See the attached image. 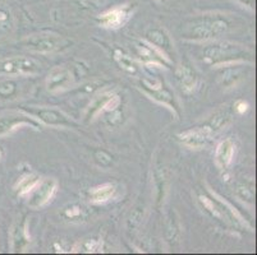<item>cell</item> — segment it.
Wrapping results in <instances>:
<instances>
[{
	"label": "cell",
	"instance_id": "6da1fadb",
	"mask_svg": "<svg viewBox=\"0 0 257 255\" xmlns=\"http://www.w3.org/2000/svg\"><path fill=\"white\" fill-rule=\"evenodd\" d=\"M246 49L232 42H215L205 49V60L214 63L216 67H228V65H239L244 63L242 59Z\"/></svg>",
	"mask_w": 257,
	"mask_h": 255
},
{
	"label": "cell",
	"instance_id": "7a4b0ae2",
	"mask_svg": "<svg viewBox=\"0 0 257 255\" xmlns=\"http://www.w3.org/2000/svg\"><path fill=\"white\" fill-rule=\"evenodd\" d=\"M228 22L223 18L206 16L189 27L188 37L193 41H207L223 36L228 31Z\"/></svg>",
	"mask_w": 257,
	"mask_h": 255
},
{
	"label": "cell",
	"instance_id": "3957f363",
	"mask_svg": "<svg viewBox=\"0 0 257 255\" xmlns=\"http://www.w3.org/2000/svg\"><path fill=\"white\" fill-rule=\"evenodd\" d=\"M25 125L32 126L35 129H40L41 123L32 118L30 114L23 111H11L2 114L0 115V137H6V135L11 134L12 132H15L18 128Z\"/></svg>",
	"mask_w": 257,
	"mask_h": 255
},
{
	"label": "cell",
	"instance_id": "277c9868",
	"mask_svg": "<svg viewBox=\"0 0 257 255\" xmlns=\"http://www.w3.org/2000/svg\"><path fill=\"white\" fill-rule=\"evenodd\" d=\"M41 69V65L26 56H15L0 63V73L6 76H34Z\"/></svg>",
	"mask_w": 257,
	"mask_h": 255
},
{
	"label": "cell",
	"instance_id": "5b68a950",
	"mask_svg": "<svg viewBox=\"0 0 257 255\" xmlns=\"http://www.w3.org/2000/svg\"><path fill=\"white\" fill-rule=\"evenodd\" d=\"M132 7L130 4H120V6L113 7L100 14L97 21L101 27L109 28V30H118L128 22V20L132 17Z\"/></svg>",
	"mask_w": 257,
	"mask_h": 255
},
{
	"label": "cell",
	"instance_id": "8992f818",
	"mask_svg": "<svg viewBox=\"0 0 257 255\" xmlns=\"http://www.w3.org/2000/svg\"><path fill=\"white\" fill-rule=\"evenodd\" d=\"M58 189L57 180L54 179H45L40 180V182L31 190L29 194V205L32 209H37L44 205L48 204L54 198Z\"/></svg>",
	"mask_w": 257,
	"mask_h": 255
},
{
	"label": "cell",
	"instance_id": "52a82bcc",
	"mask_svg": "<svg viewBox=\"0 0 257 255\" xmlns=\"http://www.w3.org/2000/svg\"><path fill=\"white\" fill-rule=\"evenodd\" d=\"M27 114L39 120L44 125L50 126H71L72 121L65 114L57 109H48V107H31L26 110Z\"/></svg>",
	"mask_w": 257,
	"mask_h": 255
},
{
	"label": "cell",
	"instance_id": "ba28073f",
	"mask_svg": "<svg viewBox=\"0 0 257 255\" xmlns=\"http://www.w3.org/2000/svg\"><path fill=\"white\" fill-rule=\"evenodd\" d=\"M146 39L153 48H155L165 59L170 62V55L174 51V44H173L170 35L165 31L164 28H151L147 31Z\"/></svg>",
	"mask_w": 257,
	"mask_h": 255
},
{
	"label": "cell",
	"instance_id": "9c48e42d",
	"mask_svg": "<svg viewBox=\"0 0 257 255\" xmlns=\"http://www.w3.org/2000/svg\"><path fill=\"white\" fill-rule=\"evenodd\" d=\"M212 135H214V132L209 126H198V128H193V129L181 133L178 138L184 146L193 149H200L209 143Z\"/></svg>",
	"mask_w": 257,
	"mask_h": 255
},
{
	"label": "cell",
	"instance_id": "30bf717a",
	"mask_svg": "<svg viewBox=\"0 0 257 255\" xmlns=\"http://www.w3.org/2000/svg\"><path fill=\"white\" fill-rule=\"evenodd\" d=\"M62 41V37L55 35H34L25 40V45L37 53H53L60 48Z\"/></svg>",
	"mask_w": 257,
	"mask_h": 255
},
{
	"label": "cell",
	"instance_id": "8fae6325",
	"mask_svg": "<svg viewBox=\"0 0 257 255\" xmlns=\"http://www.w3.org/2000/svg\"><path fill=\"white\" fill-rule=\"evenodd\" d=\"M72 83H73V76H72L71 70L62 67L54 68L46 78V86L50 92H59V91L67 90L68 87H71Z\"/></svg>",
	"mask_w": 257,
	"mask_h": 255
},
{
	"label": "cell",
	"instance_id": "7c38bea8",
	"mask_svg": "<svg viewBox=\"0 0 257 255\" xmlns=\"http://www.w3.org/2000/svg\"><path fill=\"white\" fill-rule=\"evenodd\" d=\"M234 148V143L230 139H225L218 144L215 151V161L221 170H228L229 166L232 165Z\"/></svg>",
	"mask_w": 257,
	"mask_h": 255
},
{
	"label": "cell",
	"instance_id": "4fadbf2b",
	"mask_svg": "<svg viewBox=\"0 0 257 255\" xmlns=\"http://www.w3.org/2000/svg\"><path fill=\"white\" fill-rule=\"evenodd\" d=\"M141 88L145 91V93H146L147 96H150V97L153 98V100H155L156 102L164 105V106L169 107V109H172L173 111H174V96H173L169 91L165 90V88H161L160 86H159V87H154V86L151 87L147 82H144V83H142Z\"/></svg>",
	"mask_w": 257,
	"mask_h": 255
},
{
	"label": "cell",
	"instance_id": "5bb4252c",
	"mask_svg": "<svg viewBox=\"0 0 257 255\" xmlns=\"http://www.w3.org/2000/svg\"><path fill=\"white\" fill-rule=\"evenodd\" d=\"M31 241L29 233V223L27 221H23L22 223H18L13 231H12V244H13V251H23L27 245Z\"/></svg>",
	"mask_w": 257,
	"mask_h": 255
},
{
	"label": "cell",
	"instance_id": "9a60e30c",
	"mask_svg": "<svg viewBox=\"0 0 257 255\" xmlns=\"http://www.w3.org/2000/svg\"><path fill=\"white\" fill-rule=\"evenodd\" d=\"M177 79L186 93H191L197 86V74L188 65H181L177 69Z\"/></svg>",
	"mask_w": 257,
	"mask_h": 255
},
{
	"label": "cell",
	"instance_id": "2e32d148",
	"mask_svg": "<svg viewBox=\"0 0 257 255\" xmlns=\"http://www.w3.org/2000/svg\"><path fill=\"white\" fill-rule=\"evenodd\" d=\"M115 185L114 184H102V185L95 186V188L90 189L88 191V199L91 203L95 204H101V203H106L107 200H110L115 194Z\"/></svg>",
	"mask_w": 257,
	"mask_h": 255
},
{
	"label": "cell",
	"instance_id": "e0dca14e",
	"mask_svg": "<svg viewBox=\"0 0 257 255\" xmlns=\"http://www.w3.org/2000/svg\"><path fill=\"white\" fill-rule=\"evenodd\" d=\"M209 191H210V194H211V195L214 196V199L216 200V202H218L219 204L221 205V207H223L224 213H225L226 218L235 219V221H237L238 223H240V224H242V226H244V227H247V228H249V230H251V226H249L248 222H247L246 219L243 218V216L239 213V212H238V209L234 207V205H232L229 202H226V200L224 199L223 196H220L218 193H215V191H212L211 189H209Z\"/></svg>",
	"mask_w": 257,
	"mask_h": 255
},
{
	"label": "cell",
	"instance_id": "ac0fdd59",
	"mask_svg": "<svg viewBox=\"0 0 257 255\" xmlns=\"http://www.w3.org/2000/svg\"><path fill=\"white\" fill-rule=\"evenodd\" d=\"M41 180V177L39 175H35V174H27L25 176H22L20 179V181L17 182V185L15 186L16 191L18 193V195L21 196H25V195H29L31 193L32 189L37 185Z\"/></svg>",
	"mask_w": 257,
	"mask_h": 255
},
{
	"label": "cell",
	"instance_id": "d6986e66",
	"mask_svg": "<svg viewBox=\"0 0 257 255\" xmlns=\"http://www.w3.org/2000/svg\"><path fill=\"white\" fill-rule=\"evenodd\" d=\"M198 200H200V203L202 204L204 209L206 210V212H209L210 216L211 217H214V218H216V219L226 218L225 213H224L223 207H221V205L219 204L216 200L210 199V198H207V196H205V195L198 196ZM226 221H228V218H226Z\"/></svg>",
	"mask_w": 257,
	"mask_h": 255
},
{
	"label": "cell",
	"instance_id": "ffe728a7",
	"mask_svg": "<svg viewBox=\"0 0 257 255\" xmlns=\"http://www.w3.org/2000/svg\"><path fill=\"white\" fill-rule=\"evenodd\" d=\"M76 251L82 252H101L102 251V241L100 238H86L82 242H79L78 246H76Z\"/></svg>",
	"mask_w": 257,
	"mask_h": 255
},
{
	"label": "cell",
	"instance_id": "44dd1931",
	"mask_svg": "<svg viewBox=\"0 0 257 255\" xmlns=\"http://www.w3.org/2000/svg\"><path fill=\"white\" fill-rule=\"evenodd\" d=\"M235 193H237V196L243 202L249 203L252 204L254 200V188L252 184H247V182H242L235 189Z\"/></svg>",
	"mask_w": 257,
	"mask_h": 255
},
{
	"label": "cell",
	"instance_id": "7402d4cb",
	"mask_svg": "<svg viewBox=\"0 0 257 255\" xmlns=\"http://www.w3.org/2000/svg\"><path fill=\"white\" fill-rule=\"evenodd\" d=\"M115 59H116V62L119 63V65H120V67L123 68L125 72H128V73H132V74L137 73L139 68H137V64L135 63V60H133L131 56L125 55V54L120 53V51H116Z\"/></svg>",
	"mask_w": 257,
	"mask_h": 255
},
{
	"label": "cell",
	"instance_id": "603a6c76",
	"mask_svg": "<svg viewBox=\"0 0 257 255\" xmlns=\"http://www.w3.org/2000/svg\"><path fill=\"white\" fill-rule=\"evenodd\" d=\"M229 120H230V116H229L228 112L226 111L218 112V114H215V115L211 118V120H210L209 128L214 133L218 132V130L223 129L224 126L229 123Z\"/></svg>",
	"mask_w": 257,
	"mask_h": 255
},
{
	"label": "cell",
	"instance_id": "cb8c5ba5",
	"mask_svg": "<svg viewBox=\"0 0 257 255\" xmlns=\"http://www.w3.org/2000/svg\"><path fill=\"white\" fill-rule=\"evenodd\" d=\"M109 96L110 95H102L100 96V97H97L95 101L92 102V105L90 106V109H88V119H95L97 115H100V114H102V109H104V105L105 102H106V100L109 98Z\"/></svg>",
	"mask_w": 257,
	"mask_h": 255
},
{
	"label": "cell",
	"instance_id": "d4e9b609",
	"mask_svg": "<svg viewBox=\"0 0 257 255\" xmlns=\"http://www.w3.org/2000/svg\"><path fill=\"white\" fill-rule=\"evenodd\" d=\"M83 214V208L81 205L77 204H71L67 208H64L63 210V216L67 219H71V221H77L82 217Z\"/></svg>",
	"mask_w": 257,
	"mask_h": 255
},
{
	"label": "cell",
	"instance_id": "484cf974",
	"mask_svg": "<svg viewBox=\"0 0 257 255\" xmlns=\"http://www.w3.org/2000/svg\"><path fill=\"white\" fill-rule=\"evenodd\" d=\"M156 177V189H158V202H164L165 190H167V180H165L163 171H158L155 174Z\"/></svg>",
	"mask_w": 257,
	"mask_h": 255
},
{
	"label": "cell",
	"instance_id": "4316f807",
	"mask_svg": "<svg viewBox=\"0 0 257 255\" xmlns=\"http://www.w3.org/2000/svg\"><path fill=\"white\" fill-rule=\"evenodd\" d=\"M16 91V84L13 82H2L0 83V96L3 98H8L9 96H12Z\"/></svg>",
	"mask_w": 257,
	"mask_h": 255
},
{
	"label": "cell",
	"instance_id": "83f0119b",
	"mask_svg": "<svg viewBox=\"0 0 257 255\" xmlns=\"http://www.w3.org/2000/svg\"><path fill=\"white\" fill-rule=\"evenodd\" d=\"M95 160L101 166H109L111 163V156L105 151H97L95 153Z\"/></svg>",
	"mask_w": 257,
	"mask_h": 255
},
{
	"label": "cell",
	"instance_id": "f1b7e54d",
	"mask_svg": "<svg viewBox=\"0 0 257 255\" xmlns=\"http://www.w3.org/2000/svg\"><path fill=\"white\" fill-rule=\"evenodd\" d=\"M168 233H169L170 241L172 242L179 241V235H181V232H179V230L177 228V224H175V222L170 221L169 227H168Z\"/></svg>",
	"mask_w": 257,
	"mask_h": 255
},
{
	"label": "cell",
	"instance_id": "f546056e",
	"mask_svg": "<svg viewBox=\"0 0 257 255\" xmlns=\"http://www.w3.org/2000/svg\"><path fill=\"white\" fill-rule=\"evenodd\" d=\"M248 107H249L248 106V102L240 100V101L235 102L234 109H235V111H237L238 114H239V115H243V114H244V112H246L247 110H248Z\"/></svg>",
	"mask_w": 257,
	"mask_h": 255
},
{
	"label": "cell",
	"instance_id": "4dcf8cb0",
	"mask_svg": "<svg viewBox=\"0 0 257 255\" xmlns=\"http://www.w3.org/2000/svg\"><path fill=\"white\" fill-rule=\"evenodd\" d=\"M237 2H239L240 4H243V6L249 7V8H253L254 6V0H237Z\"/></svg>",
	"mask_w": 257,
	"mask_h": 255
},
{
	"label": "cell",
	"instance_id": "1f68e13d",
	"mask_svg": "<svg viewBox=\"0 0 257 255\" xmlns=\"http://www.w3.org/2000/svg\"><path fill=\"white\" fill-rule=\"evenodd\" d=\"M7 20H8V14L4 11H0V25H3Z\"/></svg>",
	"mask_w": 257,
	"mask_h": 255
},
{
	"label": "cell",
	"instance_id": "d6a6232c",
	"mask_svg": "<svg viewBox=\"0 0 257 255\" xmlns=\"http://www.w3.org/2000/svg\"><path fill=\"white\" fill-rule=\"evenodd\" d=\"M156 2H159V3H164L165 0H156Z\"/></svg>",
	"mask_w": 257,
	"mask_h": 255
},
{
	"label": "cell",
	"instance_id": "836d02e7",
	"mask_svg": "<svg viewBox=\"0 0 257 255\" xmlns=\"http://www.w3.org/2000/svg\"><path fill=\"white\" fill-rule=\"evenodd\" d=\"M0 157H2V151H0Z\"/></svg>",
	"mask_w": 257,
	"mask_h": 255
}]
</instances>
